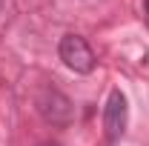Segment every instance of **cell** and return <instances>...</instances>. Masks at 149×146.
<instances>
[{
  "mask_svg": "<svg viewBox=\"0 0 149 146\" xmlns=\"http://www.w3.org/2000/svg\"><path fill=\"white\" fill-rule=\"evenodd\" d=\"M60 60L77 74H89L95 69V52L80 35H66L60 40Z\"/></svg>",
  "mask_w": 149,
  "mask_h": 146,
  "instance_id": "obj_2",
  "label": "cell"
},
{
  "mask_svg": "<svg viewBox=\"0 0 149 146\" xmlns=\"http://www.w3.org/2000/svg\"><path fill=\"white\" fill-rule=\"evenodd\" d=\"M146 12H149V0H146Z\"/></svg>",
  "mask_w": 149,
  "mask_h": 146,
  "instance_id": "obj_5",
  "label": "cell"
},
{
  "mask_svg": "<svg viewBox=\"0 0 149 146\" xmlns=\"http://www.w3.org/2000/svg\"><path fill=\"white\" fill-rule=\"evenodd\" d=\"M40 146H55V143H40Z\"/></svg>",
  "mask_w": 149,
  "mask_h": 146,
  "instance_id": "obj_4",
  "label": "cell"
},
{
  "mask_svg": "<svg viewBox=\"0 0 149 146\" xmlns=\"http://www.w3.org/2000/svg\"><path fill=\"white\" fill-rule=\"evenodd\" d=\"M126 120H129V106H126L123 92L120 89L109 92V100L103 106V129H106V135L112 140H118L126 132Z\"/></svg>",
  "mask_w": 149,
  "mask_h": 146,
  "instance_id": "obj_3",
  "label": "cell"
},
{
  "mask_svg": "<svg viewBox=\"0 0 149 146\" xmlns=\"http://www.w3.org/2000/svg\"><path fill=\"white\" fill-rule=\"evenodd\" d=\"M0 6H3V0H0Z\"/></svg>",
  "mask_w": 149,
  "mask_h": 146,
  "instance_id": "obj_6",
  "label": "cell"
},
{
  "mask_svg": "<svg viewBox=\"0 0 149 146\" xmlns=\"http://www.w3.org/2000/svg\"><path fill=\"white\" fill-rule=\"evenodd\" d=\"M37 112L46 123L52 126H69L74 120V106L72 100L57 89H43L37 95Z\"/></svg>",
  "mask_w": 149,
  "mask_h": 146,
  "instance_id": "obj_1",
  "label": "cell"
}]
</instances>
